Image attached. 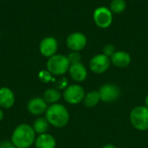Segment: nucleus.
<instances>
[{
    "label": "nucleus",
    "instance_id": "nucleus-19",
    "mask_svg": "<svg viewBox=\"0 0 148 148\" xmlns=\"http://www.w3.org/2000/svg\"><path fill=\"white\" fill-rule=\"evenodd\" d=\"M127 8L125 0H112L110 3V10L113 14H121Z\"/></svg>",
    "mask_w": 148,
    "mask_h": 148
},
{
    "label": "nucleus",
    "instance_id": "nucleus-26",
    "mask_svg": "<svg viewBox=\"0 0 148 148\" xmlns=\"http://www.w3.org/2000/svg\"><path fill=\"white\" fill-rule=\"evenodd\" d=\"M145 103H146V107L148 108V95L146 96V99H145Z\"/></svg>",
    "mask_w": 148,
    "mask_h": 148
},
{
    "label": "nucleus",
    "instance_id": "nucleus-12",
    "mask_svg": "<svg viewBox=\"0 0 148 148\" xmlns=\"http://www.w3.org/2000/svg\"><path fill=\"white\" fill-rule=\"evenodd\" d=\"M110 60L111 62L115 67L120 69H124L130 65L132 59L129 53L123 50H120V51H115L114 54L110 57Z\"/></svg>",
    "mask_w": 148,
    "mask_h": 148
},
{
    "label": "nucleus",
    "instance_id": "nucleus-5",
    "mask_svg": "<svg viewBox=\"0 0 148 148\" xmlns=\"http://www.w3.org/2000/svg\"><path fill=\"white\" fill-rule=\"evenodd\" d=\"M93 18L95 23L99 28L107 29L113 23V13L110 9L105 6H100L95 10Z\"/></svg>",
    "mask_w": 148,
    "mask_h": 148
},
{
    "label": "nucleus",
    "instance_id": "nucleus-9",
    "mask_svg": "<svg viewBox=\"0 0 148 148\" xmlns=\"http://www.w3.org/2000/svg\"><path fill=\"white\" fill-rule=\"evenodd\" d=\"M99 93L101 95V101L108 103L115 101L121 94L119 88L116 85L111 83L102 85L99 90Z\"/></svg>",
    "mask_w": 148,
    "mask_h": 148
},
{
    "label": "nucleus",
    "instance_id": "nucleus-21",
    "mask_svg": "<svg viewBox=\"0 0 148 148\" xmlns=\"http://www.w3.org/2000/svg\"><path fill=\"white\" fill-rule=\"evenodd\" d=\"M115 52V47L113 45V44H106L104 47H103V49H102V54L107 56L108 57H111Z\"/></svg>",
    "mask_w": 148,
    "mask_h": 148
},
{
    "label": "nucleus",
    "instance_id": "nucleus-22",
    "mask_svg": "<svg viewBox=\"0 0 148 148\" xmlns=\"http://www.w3.org/2000/svg\"><path fill=\"white\" fill-rule=\"evenodd\" d=\"M39 78L43 82H49L52 79V75L48 70H42L39 74Z\"/></svg>",
    "mask_w": 148,
    "mask_h": 148
},
{
    "label": "nucleus",
    "instance_id": "nucleus-10",
    "mask_svg": "<svg viewBox=\"0 0 148 148\" xmlns=\"http://www.w3.org/2000/svg\"><path fill=\"white\" fill-rule=\"evenodd\" d=\"M58 49V42L56 38L52 36H48L43 38L39 46L41 54L45 57H51L56 55Z\"/></svg>",
    "mask_w": 148,
    "mask_h": 148
},
{
    "label": "nucleus",
    "instance_id": "nucleus-1",
    "mask_svg": "<svg viewBox=\"0 0 148 148\" xmlns=\"http://www.w3.org/2000/svg\"><path fill=\"white\" fill-rule=\"evenodd\" d=\"M36 140V132L28 124L17 126L12 133L10 141L16 148L30 147Z\"/></svg>",
    "mask_w": 148,
    "mask_h": 148
},
{
    "label": "nucleus",
    "instance_id": "nucleus-16",
    "mask_svg": "<svg viewBox=\"0 0 148 148\" xmlns=\"http://www.w3.org/2000/svg\"><path fill=\"white\" fill-rule=\"evenodd\" d=\"M101 101V95L99 91L94 90L88 92L87 95H85L83 102L84 105L88 108H93L95 107Z\"/></svg>",
    "mask_w": 148,
    "mask_h": 148
},
{
    "label": "nucleus",
    "instance_id": "nucleus-20",
    "mask_svg": "<svg viewBox=\"0 0 148 148\" xmlns=\"http://www.w3.org/2000/svg\"><path fill=\"white\" fill-rule=\"evenodd\" d=\"M67 57L69 59V62L70 65L71 64L80 63L81 62V60H82V56L77 51H72V52H70Z\"/></svg>",
    "mask_w": 148,
    "mask_h": 148
},
{
    "label": "nucleus",
    "instance_id": "nucleus-2",
    "mask_svg": "<svg viewBox=\"0 0 148 148\" xmlns=\"http://www.w3.org/2000/svg\"><path fill=\"white\" fill-rule=\"evenodd\" d=\"M45 118L55 127H63L69 121V114L63 105L55 103L48 107L45 112Z\"/></svg>",
    "mask_w": 148,
    "mask_h": 148
},
{
    "label": "nucleus",
    "instance_id": "nucleus-8",
    "mask_svg": "<svg viewBox=\"0 0 148 148\" xmlns=\"http://www.w3.org/2000/svg\"><path fill=\"white\" fill-rule=\"evenodd\" d=\"M67 47L72 51H81L87 45V37L82 32H74L66 39Z\"/></svg>",
    "mask_w": 148,
    "mask_h": 148
},
{
    "label": "nucleus",
    "instance_id": "nucleus-15",
    "mask_svg": "<svg viewBox=\"0 0 148 148\" xmlns=\"http://www.w3.org/2000/svg\"><path fill=\"white\" fill-rule=\"evenodd\" d=\"M35 145L36 148H55L56 142L55 138L49 134H39V136L35 140Z\"/></svg>",
    "mask_w": 148,
    "mask_h": 148
},
{
    "label": "nucleus",
    "instance_id": "nucleus-4",
    "mask_svg": "<svg viewBox=\"0 0 148 148\" xmlns=\"http://www.w3.org/2000/svg\"><path fill=\"white\" fill-rule=\"evenodd\" d=\"M130 121L132 126L139 131L148 130V108L138 106L133 108L130 113Z\"/></svg>",
    "mask_w": 148,
    "mask_h": 148
},
{
    "label": "nucleus",
    "instance_id": "nucleus-7",
    "mask_svg": "<svg viewBox=\"0 0 148 148\" xmlns=\"http://www.w3.org/2000/svg\"><path fill=\"white\" fill-rule=\"evenodd\" d=\"M111 60L103 54H97L89 62V68L95 74H103L110 67Z\"/></svg>",
    "mask_w": 148,
    "mask_h": 148
},
{
    "label": "nucleus",
    "instance_id": "nucleus-18",
    "mask_svg": "<svg viewBox=\"0 0 148 148\" xmlns=\"http://www.w3.org/2000/svg\"><path fill=\"white\" fill-rule=\"evenodd\" d=\"M62 97V94L58 89L49 88L43 93V99L47 103H56Z\"/></svg>",
    "mask_w": 148,
    "mask_h": 148
},
{
    "label": "nucleus",
    "instance_id": "nucleus-14",
    "mask_svg": "<svg viewBox=\"0 0 148 148\" xmlns=\"http://www.w3.org/2000/svg\"><path fill=\"white\" fill-rule=\"evenodd\" d=\"M15 103V95L13 91L6 87L0 88V108L9 109Z\"/></svg>",
    "mask_w": 148,
    "mask_h": 148
},
{
    "label": "nucleus",
    "instance_id": "nucleus-23",
    "mask_svg": "<svg viewBox=\"0 0 148 148\" xmlns=\"http://www.w3.org/2000/svg\"><path fill=\"white\" fill-rule=\"evenodd\" d=\"M0 148H16L15 146L12 144L11 141H7V140H3L2 142H0Z\"/></svg>",
    "mask_w": 148,
    "mask_h": 148
},
{
    "label": "nucleus",
    "instance_id": "nucleus-3",
    "mask_svg": "<svg viewBox=\"0 0 148 148\" xmlns=\"http://www.w3.org/2000/svg\"><path fill=\"white\" fill-rule=\"evenodd\" d=\"M47 70L53 75H62L69 71L70 63L67 56L63 55H54L47 62Z\"/></svg>",
    "mask_w": 148,
    "mask_h": 148
},
{
    "label": "nucleus",
    "instance_id": "nucleus-13",
    "mask_svg": "<svg viewBox=\"0 0 148 148\" xmlns=\"http://www.w3.org/2000/svg\"><path fill=\"white\" fill-rule=\"evenodd\" d=\"M69 72L71 78L77 82H82L85 81L88 76L87 69L82 62L76 64H71L69 69Z\"/></svg>",
    "mask_w": 148,
    "mask_h": 148
},
{
    "label": "nucleus",
    "instance_id": "nucleus-6",
    "mask_svg": "<svg viewBox=\"0 0 148 148\" xmlns=\"http://www.w3.org/2000/svg\"><path fill=\"white\" fill-rule=\"evenodd\" d=\"M85 95L86 94L82 87L77 84H73L65 88L62 96L68 103L75 105L84 100Z\"/></svg>",
    "mask_w": 148,
    "mask_h": 148
},
{
    "label": "nucleus",
    "instance_id": "nucleus-17",
    "mask_svg": "<svg viewBox=\"0 0 148 148\" xmlns=\"http://www.w3.org/2000/svg\"><path fill=\"white\" fill-rule=\"evenodd\" d=\"M49 125V123L48 122V121L45 117H40L35 121L32 127H33L34 131L36 132V134H46V132L48 131Z\"/></svg>",
    "mask_w": 148,
    "mask_h": 148
},
{
    "label": "nucleus",
    "instance_id": "nucleus-25",
    "mask_svg": "<svg viewBox=\"0 0 148 148\" xmlns=\"http://www.w3.org/2000/svg\"><path fill=\"white\" fill-rule=\"evenodd\" d=\"M3 111L0 109V121L3 120Z\"/></svg>",
    "mask_w": 148,
    "mask_h": 148
},
{
    "label": "nucleus",
    "instance_id": "nucleus-24",
    "mask_svg": "<svg viewBox=\"0 0 148 148\" xmlns=\"http://www.w3.org/2000/svg\"><path fill=\"white\" fill-rule=\"evenodd\" d=\"M101 148H116L114 145H111V144H108V145H105L103 146Z\"/></svg>",
    "mask_w": 148,
    "mask_h": 148
},
{
    "label": "nucleus",
    "instance_id": "nucleus-11",
    "mask_svg": "<svg viewBox=\"0 0 148 148\" xmlns=\"http://www.w3.org/2000/svg\"><path fill=\"white\" fill-rule=\"evenodd\" d=\"M27 108L31 114L41 115L42 114H44L46 112L48 105L43 98L35 97L29 100L27 104Z\"/></svg>",
    "mask_w": 148,
    "mask_h": 148
}]
</instances>
